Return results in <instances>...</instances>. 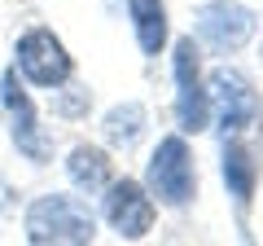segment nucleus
I'll return each mask as SVG.
<instances>
[{"instance_id":"nucleus-13","label":"nucleus","mask_w":263,"mask_h":246,"mask_svg":"<svg viewBox=\"0 0 263 246\" xmlns=\"http://www.w3.org/2000/svg\"><path fill=\"white\" fill-rule=\"evenodd\" d=\"M66 93H70V97H57V101H53V110H57V114H66V119H79V114H88V106H92L88 88L66 84Z\"/></svg>"},{"instance_id":"nucleus-7","label":"nucleus","mask_w":263,"mask_h":246,"mask_svg":"<svg viewBox=\"0 0 263 246\" xmlns=\"http://www.w3.org/2000/svg\"><path fill=\"white\" fill-rule=\"evenodd\" d=\"M0 101L9 110V136H13V145H18V154L31 159V163H48L53 159V136L44 132L40 110L31 106V97H27V88H22V79H18L13 66L0 79Z\"/></svg>"},{"instance_id":"nucleus-3","label":"nucleus","mask_w":263,"mask_h":246,"mask_svg":"<svg viewBox=\"0 0 263 246\" xmlns=\"http://www.w3.org/2000/svg\"><path fill=\"white\" fill-rule=\"evenodd\" d=\"M171 75H176V123L180 132H206L211 128V97L202 75V48L193 36H180L171 44Z\"/></svg>"},{"instance_id":"nucleus-12","label":"nucleus","mask_w":263,"mask_h":246,"mask_svg":"<svg viewBox=\"0 0 263 246\" xmlns=\"http://www.w3.org/2000/svg\"><path fill=\"white\" fill-rule=\"evenodd\" d=\"M145 123H149V114H145L141 101H123V106H110L101 119V136L114 145V150H136L145 136Z\"/></svg>"},{"instance_id":"nucleus-10","label":"nucleus","mask_w":263,"mask_h":246,"mask_svg":"<svg viewBox=\"0 0 263 246\" xmlns=\"http://www.w3.org/2000/svg\"><path fill=\"white\" fill-rule=\"evenodd\" d=\"M66 176H70V185H75L79 194H101L105 185L114 180V159L101 150V145H70V154H66Z\"/></svg>"},{"instance_id":"nucleus-11","label":"nucleus","mask_w":263,"mask_h":246,"mask_svg":"<svg viewBox=\"0 0 263 246\" xmlns=\"http://www.w3.org/2000/svg\"><path fill=\"white\" fill-rule=\"evenodd\" d=\"M127 18L136 31V44L145 57H158L167 48L171 22H167V0H127Z\"/></svg>"},{"instance_id":"nucleus-4","label":"nucleus","mask_w":263,"mask_h":246,"mask_svg":"<svg viewBox=\"0 0 263 246\" xmlns=\"http://www.w3.org/2000/svg\"><path fill=\"white\" fill-rule=\"evenodd\" d=\"M13 71H18L27 84L57 93L62 84H70L75 62H70V53H66V44H62V36H57V31L31 27V31H22L18 44H13Z\"/></svg>"},{"instance_id":"nucleus-8","label":"nucleus","mask_w":263,"mask_h":246,"mask_svg":"<svg viewBox=\"0 0 263 246\" xmlns=\"http://www.w3.org/2000/svg\"><path fill=\"white\" fill-rule=\"evenodd\" d=\"M254 9H246L241 0H202L193 13V31L202 44H211L215 53H237L250 44L254 36Z\"/></svg>"},{"instance_id":"nucleus-5","label":"nucleus","mask_w":263,"mask_h":246,"mask_svg":"<svg viewBox=\"0 0 263 246\" xmlns=\"http://www.w3.org/2000/svg\"><path fill=\"white\" fill-rule=\"evenodd\" d=\"M101 220L114 229V237L141 242V237H149V229L158 224V207H154V198L145 194L141 180L114 176L101 189Z\"/></svg>"},{"instance_id":"nucleus-14","label":"nucleus","mask_w":263,"mask_h":246,"mask_svg":"<svg viewBox=\"0 0 263 246\" xmlns=\"http://www.w3.org/2000/svg\"><path fill=\"white\" fill-rule=\"evenodd\" d=\"M254 119H263V106H259V114H254ZM259 132H263V123H259Z\"/></svg>"},{"instance_id":"nucleus-2","label":"nucleus","mask_w":263,"mask_h":246,"mask_svg":"<svg viewBox=\"0 0 263 246\" xmlns=\"http://www.w3.org/2000/svg\"><path fill=\"white\" fill-rule=\"evenodd\" d=\"M145 194L154 198V207H189L197 198V163H193V150H189L184 132H171L154 145L149 163H145Z\"/></svg>"},{"instance_id":"nucleus-1","label":"nucleus","mask_w":263,"mask_h":246,"mask_svg":"<svg viewBox=\"0 0 263 246\" xmlns=\"http://www.w3.org/2000/svg\"><path fill=\"white\" fill-rule=\"evenodd\" d=\"M22 233L31 246H92L97 216L75 194H40L22 211Z\"/></svg>"},{"instance_id":"nucleus-6","label":"nucleus","mask_w":263,"mask_h":246,"mask_svg":"<svg viewBox=\"0 0 263 246\" xmlns=\"http://www.w3.org/2000/svg\"><path fill=\"white\" fill-rule=\"evenodd\" d=\"M206 97H211V123H219V136H241L259 114L250 79L233 66H215L206 75Z\"/></svg>"},{"instance_id":"nucleus-9","label":"nucleus","mask_w":263,"mask_h":246,"mask_svg":"<svg viewBox=\"0 0 263 246\" xmlns=\"http://www.w3.org/2000/svg\"><path fill=\"white\" fill-rule=\"evenodd\" d=\"M219 176H224L237 211H250L254 189H259V159H254V150L241 136H224V145H219Z\"/></svg>"}]
</instances>
